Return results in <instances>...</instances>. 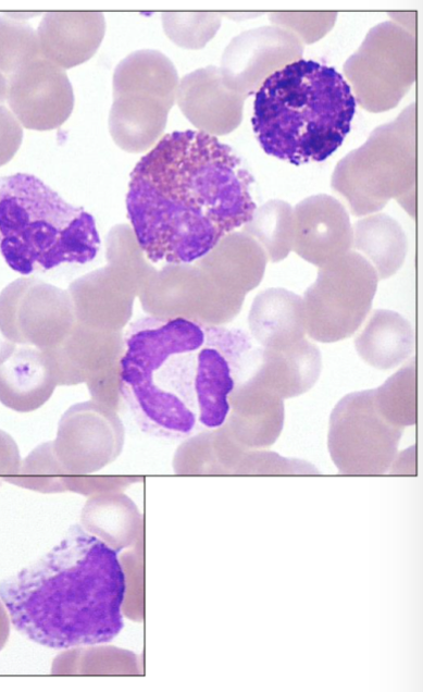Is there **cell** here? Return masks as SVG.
I'll use <instances>...</instances> for the list:
<instances>
[{
	"mask_svg": "<svg viewBox=\"0 0 423 692\" xmlns=\"http://www.w3.org/2000/svg\"><path fill=\"white\" fill-rule=\"evenodd\" d=\"M252 182L216 137L192 129L164 135L129 177L126 209L138 247L153 263L201 259L251 218Z\"/></svg>",
	"mask_w": 423,
	"mask_h": 692,
	"instance_id": "cell-1",
	"label": "cell"
},
{
	"mask_svg": "<svg viewBox=\"0 0 423 692\" xmlns=\"http://www.w3.org/2000/svg\"><path fill=\"white\" fill-rule=\"evenodd\" d=\"M125 592L117 552L80 524L0 582V601L14 628L57 650L112 641L124 627Z\"/></svg>",
	"mask_w": 423,
	"mask_h": 692,
	"instance_id": "cell-2",
	"label": "cell"
},
{
	"mask_svg": "<svg viewBox=\"0 0 423 692\" xmlns=\"http://www.w3.org/2000/svg\"><path fill=\"white\" fill-rule=\"evenodd\" d=\"M206 324L147 316L128 326L119 361L122 403L147 434L185 438L199 425L195 384Z\"/></svg>",
	"mask_w": 423,
	"mask_h": 692,
	"instance_id": "cell-3",
	"label": "cell"
},
{
	"mask_svg": "<svg viewBox=\"0 0 423 692\" xmlns=\"http://www.w3.org/2000/svg\"><path fill=\"white\" fill-rule=\"evenodd\" d=\"M356 104L339 72L301 58L262 83L251 123L268 155L296 165L321 162L341 146Z\"/></svg>",
	"mask_w": 423,
	"mask_h": 692,
	"instance_id": "cell-4",
	"label": "cell"
},
{
	"mask_svg": "<svg viewBox=\"0 0 423 692\" xmlns=\"http://www.w3.org/2000/svg\"><path fill=\"white\" fill-rule=\"evenodd\" d=\"M94 217L27 173L0 177V255L23 275L64 263L85 264L99 252Z\"/></svg>",
	"mask_w": 423,
	"mask_h": 692,
	"instance_id": "cell-5",
	"label": "cell"
},
{
	"mask_svg": "<svg viewBox=\"0 0 423 692\" xmlns=\"http://www.w3.org/2000/svg\"><path fill=\"white\" fill-rule=\"evenodd\" d=\"M415 103L372 131L366 141L335 166L332 187L353 215L382 210L390 199L415 213Z\"/></svg>",
	"mask_w": 423,
	"mask_h": 692,
	"instance_id": "cell-6",
	"label": "cell"
},
{
	"mask_svg": "<svg viewBox=\"0 0 423 692\" xmlns=\"http://www.w3.org/2000/svg\"><path fill=\"white\" fill-rule=\"evenodd\" d=\"M378 281L371 263L354 250L319 268L302 297L308 336L335 343L353 335L371 310Z\"/></svg>",
	"mask_w": 423,
	"mask_h": 692,
	"instance_id": "cell-7",
	"label": "cell"
},
{
	"mask_svg": "<svg viewBox=\"0 0 423 692\" xmlns=\"http://www.w3.org/2000/svg\"><path fill=\"white\" fill-rule=\"evenodd\" d=\"M343 72L361 108L373 113L388 111L415 81V36L390 21L380 23L346 60Z\"/></svg>",
	"mask_w": 423,
	"mask_h": 692,
	"instance_id": "cell-8",
	"label": "cell"
},
{
	"mask_svg": "<svg viewBox=\"0 0 423 692\" xmlns=\"http://www.w3.org/2000/svg\"><path fill=\"white\" fill-rule=\"evenodd\" d=\"M402 431L380 413L373 390L353 392L331 413L328 452L340 473L384 474L397 454Z\"/></svg>",
	"mask_w": 423,
	"mask_h": 692,
	"instance_id": "cell-9",
	"label": "cell"
},
{
	"mask_svg": "<svg viewBox=\"0 0 423 692\" xmlns=\"http://www.w3.org/2000/svg\"><path fill=\"white\" fill-rule=\"evenodd\" d=\"M303 45L289 30L265 25L245 30L225 48L219 67L223 84L246 98L276 71L301 59Z\"/></svg>",
	"mask_w": 423,
	"mask_h": 692,
	"instance_id": "cell-10",
	"label": "cell"
},
{
	"mask_svg": "<svg viewBox=\"0 0 423 692\" xmlns=\"http://www.w3.org/2000/svg\"><path fill=\"white\" fill-rule=\"evenodd\" d=\"M7 78V103L22 127L50 131L70 118L74 92L65 70L41 57Z\"/></svg>",
	"mask_w": 423,
	"mask_h": 692,
	"instance_id": "cell-11",
	"label": "cell"
},
{
	"mask_svg": "<svg viewBox=\"0 0 423 692\" xmlns=\"http://www.w3.org/2000/svg\"><path fill=\"white\" fill-rule=\"evenodd\" d=\"M123 441L124 428L117 412L91 400L64 412L52 445L67 469L88 471L116 457Z\"/></svg>",
	"mask_w": 423,
	"mask_h": 692,
	"instance_id": "cell-12",
	"label": "cell"
},
{
	"mask_svg": "<svg viewBox=\"0 0 423 692\" xmlns=\"http://www.w3.org/2000/svg\"><path fill=\"white\" fill-rule=\"evenodd\" d=\"M352 225L346 208L327 194L299 201L294 208L293 250L322 268L352 250Z\"/></svg>",
	"mask_w": 423,
	"mask_h": 692,
	"instance_id": "cell-13",
	"label": "cell"
},
{
	"mask_svg": "<svg viewBox=\"0 0 423 692\" xmlns=\"http://www.w3.org/2000/svg\"><path fill=\"white\" fill-rule=\"evenodd\" d=\"M245 99L223 84L220 70L214 65L184 75L176 91L177 106L186 119L199 132L214 137L239 126Z\"/></svg>",
	"mask_w": 423,
	"mask_h": 692,
	"instance_id": "cell-14",
	"label": "cell"
},
{
	"mask_svg": "<svg viewBox=\"0 0 423 692\" xmlns=\"http://www.w3.org/2000/svg\"><path fill=\"white\" fill-rule=\"evenodd\" d=\"M229 406L225 425L246 448H266L279 437L285 420L284 398L253 378L236 383Z\"/></svg>",
	"mask_w": 423,
	"mask_h": 692,
	"instance_id": "cell-15",
	"label": "cell"
},
{
	"mask_svg": "<svg viewBox=\"0 0 423 692\" xmlns=\"http://www.w3.org/2000/svg\"><path fill=\"white\" fill-rule=\"evenodd\" d=\"M105 34L100 12H47L37 28L41 57L63 70L88 61Z\"/></svg>",
	"mask_w": 423,
	"mask_h": 692,
	"instance_id": "cell-16",
	"label": "cell"
},
{
	"mask_svg": "<svg viewBox=\"0 0 423 692\" xmlns=\"http://www.w3.org/2000/svg\"><path fill=\"white\" fill-rule=\"evenodd\" d=\"M174 102L148 91L113 94L109 132L114 143L129 152L154 146L167 123Z\"/></svg>",
	"mask_w": 423,
	"mask_h": 692,
	"instance_id": "cell-17",
	"label": "cell"
},
{
	"mask_svg": "<svg viewBox=\"0 0 423 692\" xmlns=\"http://www.w3.org/2000/svg\"><path fill=\"white\" fill-rule=\"evenodd\" d=\"M58 385L43 349L23 346L0 363V403L18 411L30 412L51 397Z\"/></svg>",
	"mask_w": 423,
	"mask_h": 692,
	"instance_id": "cell-18",
	"label": "cell"
},
{
	"mask_svg": "<svg viewBox=\"0 0 423 692\" xmlns=\"http://www.w3.org/2000/svg\"><path fill=\"white\" fill-rule=\"evenodd\" d=\"M248 325L251 337L265 349H279L306 337L302 297L283 287L260 292L253 299Z\"/></svg>",
	"mask_w": 423,
	"mask_h": 692,
	"instance_id": "cell-19",
	"label": "cell"
},
{
	"mask_svg": "<svg viewBox=\"0 0 423 692\" xmlns=\"http://www.w3.org/2000/svg\"><path fill=\"white\" fill-rule=\"evenodd\" d=\"M321 371L320 349L304 337L284 348H261L259 362L249 376L285 399L307 393Z\"/></svg>",
	"mask_w": 423,
	"mask_h": 692,
	"instance_id": "cell-20",
	"label": "cell"
},
{
	"mask_svg": "<svg viewBox=\"0 0 423 692\" xmlns=\"http://www.w3.org/2000/svg\"><path fill=\"white\" fill-rule=\"evenodd\" d=\"M214 273V283L235 295L246 296L263 279L268 256L247 233L231 232L201 259Z\"/></svg>",
	"mask_w": 423,
	"mask_h": 692,
	"instance_id": "cell-21",
	"label": "cell"
},
{
	"mask_svg": "<svg viewBox=\"0 0 423 692\" xmlns=\"http://www.w3.org/2000/svg\"><path fill=\"white\" fill-rule=\"evenodd\" d=\"M236 386L233 368L214 344L210 325H206V342L198 350L195 384L198 423L207 430L222 427L229 413V395Z\"/></svg>",
	"mask_w": 423,
	"mask_h": 692,
	"instance_id": "cell-22",
	"label": "cell"
},
{
	"mask_svg": "<svg viewBox=\"0 0 423 692\" xmlns=\"http://www.w3.org/2000/svg\"><path fill=\"white\" fill-rule=\"evenodd\" d=\"M360 358L378 370L394 369L414 351V330L400 313L376 309L354 339Z\"/></svg>",
	"mask_w": 423,
	"mask_h": 692,
	"instance_id": "cell-23",
	"label": "cell"
},
{
	"mask_svg": "<svg viewBox=\"0 0 423 692\" xmlns=\"http://www.w3.org/2000/svg\"><path fill=\"white\" fill-rule=\"evenodd\" d=\"M352 249L365 258L378 280L393 276L402 267L408 239L401 225L386 213H372L352 225Z\"/></svg>",
	"mask_w": 423,
	"mask_h": 692,
	"instance_id": "cell-24",
	"label": "cell"
},
{
	"mask_svg": "<svg viewBox=\"0 0 423 692\" xmlns=\"http://www.w3.org/2000/svg\"><path fill=\"white\" fill-rule=\"evenodd\" d=\"M179 78L172 61L162 52L142 49L129 53L116 65L113 94L139 90L176 101Z\"/></svg>",
	"mask_w": 423,
	"mask_h": 692,
	"instance_id": "cell-25",
	"label": "cell"
},
{
	"mask_svg": "<svg viewBox=\"0 0 423 692\" xmlns=\"http://www.w3.org/2000/svg\"><path fill=\"white\" fill-rule=\"evenodd\" d=\"M242 231L263 248L269 260L282 261L294 246V208L284 200L271 199L254 209Z\"/></svg>",
	"mask_w": 423,
	"mask_h": 692,
	"instance_id": "cell-26",
	"label": "cell"
},
{
	"mask_svg": "<svg viewBox=\"0 0 423 692\" xmlns=\"http://www.w3.org/2000/svg\"><path fill=\"white\" fill-rule=\"evenodd\" d=\"M39 13L0 14V73L10 76L41 58L37 29L28 20Z\"/></svg>",
	"mask_w": 423,
	"mask_h": 692,
	"instance_id": "cell-27",
	"label": "cell"
},
{
	"mask_svg": "<svg viewBox=\"0 0 423 692\" xmlns=\"http://www.w3.org/2000/svg\"><path fill=\"white\" fill-rule=\"evenodd\" d=\"M373 391L375 406L389 423L402 429L414 425L416 409L413 358Z\"/></svg>",
	"mask_w": 423,
	"mask_h": 692,
	"instance_id": "cell-28",
	"label": "cell"
},
{
	"mask_svg": "<svg viewBox=\"0 0 423 692\" xmlns=\"http://www.w3.org/2000/svg\"><path fill=\"white\" fill-rule=\"evenodd\" d=\"M165 35L177 46L201 49L221 26L220 13L167 12L161 16Z\"/></svg>",
	"mask_w": 423,
	"mask_h": 692,
	"instance_id": "cell-29",
	"label": "cell"
},
{
	"mask_svg": "<svg viewBox=\"0 0 423 692\" xmlns=\"http://www.w3.org/2000/svg\"><path fill=\"white\" fill-rule=\"evenodd\" d=\"M273 25L283 27L301 42L313 44L325 36L337 20L336 12H274L269 15Z\"/></svg>",
	"mask_w": 423,
	"mask_h": 692,
	"instance_id": "cell-30",
	"label": "cell"
},
{
	"mask_svg": "<svg viewBox=\"0 0 423 692\" xmlns=\"http://www.w3.org/2000/svg\"><path fill=\"white\" fill-rule=\"evenodd\" d=\"M23 127L9 107L0 103V166L8 163L18 150Z\"/></svg>",
	"mask_w": 423,
	"mask_h": 692,
	"instance_id": "cell-31",
	"label": "cell"
},
{
	"mask_svg": "<svg viewBox=\"0 0 423 692\" xmlns=\"http://www.w3.org/2000/svg\"><path fill=\"white\" fill-rule=\"evenodd\" d=\"M20 456L13 438L0 430V480L14 475L20 466Z\"/></svg>",
	"mask_w": 423,
	"mask_h": 692,
	"instance_id": "cell-32",
	"label": "cell"
},
{
	"mask_svg": "<svg viewBox=\"0 0 423 692\" xmlns=\"http://www.w3.org/2000/svg\"><path fill=\"white\" fill-rule=\"evenodd\" d=\"M393 474L415 473V446L412 445L401 453H397L388 470Z\"/></svg>",
	"mask_w": 423,
	"mask_h": 692,
	"instance_id": "cell-33",
	"label": "cell"
},
{
	"mask_svg": "<svg viewBox=\"0 0 423 692\" xmlns=\"http://www.w3.org/2000/svg\"><path fill=\"white\" fill-rule=\"evenodd\" d=\"M393 23L409 32L410 34L415 33V18L416 12H390L388 13Z\"/></svg>",
	"mask_w": 423,
	"mask_h": 692,
	"instance_id": "cell-34",
	"label": "cell"
},
{
	"mask_svg": "<svg viewBox=\"0 0 423 692\" xmlns=\"http://www.w3.org/2000/svg\"><path fill=\"white\" fill-rule=\"evenodd\" d=\"M15 348V343L9 341L0 331V363L9 358Z\"/></svg>",
	"mask_w": 423,
	"mask_h": 692,
	"instance_id": "cell-35",
	"label": "cell"
},
{
	"mask_svg": "<svg viewBox=\"0 0 423 692\" xmlns=\"http://www.w3.org/2000/svg\"><path fill=\"white\" fill-rule=\"evenodd\" d=\"M9 632L8 617L0 603V648L4 644Z\"/></svg>",
	"mask_w": 423,
	"mask_h": 692,
	"instance_id": "cell-36",
	"label": "cell"
},
{
	"mask_svg": "<svg viewBox=\"0 0 423 692\" xmlns=\"http://www.w3.org/2000/svg\"><path fill=\"white\" fill-rule=\"evenodd\" d=\"M8 97V78L0 73V103L5 104Z\"/></svg>",
	"mask_w": 423,
	"mask_h": 692,
	"instance_id": "cell-37",
	"label": "cell"
}]
</instances>
